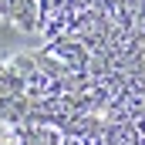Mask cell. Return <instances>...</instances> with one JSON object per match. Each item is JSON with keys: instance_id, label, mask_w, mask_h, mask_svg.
Masks as SVG:
<instances>
[{"instance_id": "6da1fadb", "label": "cell", "mask_w": 145, "mask_h": 145, "mask_svg": "<svg viewBox=\"0 0 145 145\" xmlns=\"http://www.w3.org/2000/svg\"><path fill=\"white\" fill-rule=\"evenodd\" d=\"M0 121L71 145H145V0H84L0 61Z\"/></svg>"}, {"instance_id": "3957f363", "label": "cell", "mask_w": 145, "mask_h": 145, "mask_svg": "<svg viewBox=\"0 0 145 145\" xmlns=\"http://www.w3.org/2000/svg\"><path fill=\"white\" fill-rule=\"evenodd\" d=\"M0 145H71V142L54 135V132H47V128L0 121Z\"/></svg>"}, {"instance_id": "7a4b0ae2", "label": "cell", "mask_w": 145, "mask_h": 145, "mask_svg": "<svg viewBox=\"0 0 145 145\" xmlns=\"http://www.w3.org/2000/svg\"><path fill=\"white\" fill-rule=\"evenodd\" d=\"M84 0H0V20L20 34L47 37L57 24H64Z\"/></svg>"}]
</instances>
